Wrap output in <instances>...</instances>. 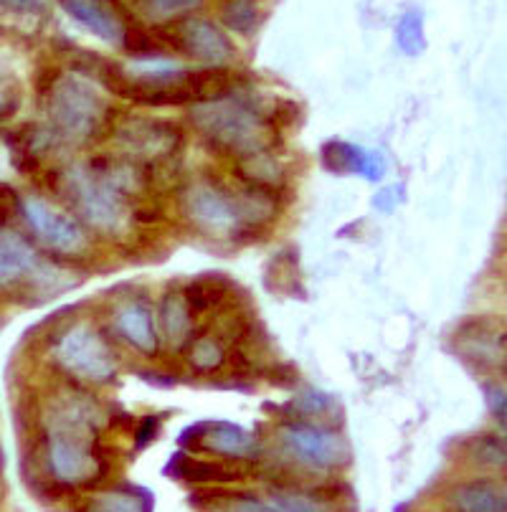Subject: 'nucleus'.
Here are the masks:
<instances>
[{
	"label": "nucleus",
	"mask_w": 507,
	"mask_h": 512,
	"mask_svg": "<svg viewBox=\"0 0 507 512\" xmlns=\"http://www.w3.org/2000/svg\"><path fill=\"white\" fill-rule=\"evenodd\" d=\"M16 206H18L16 191H13L11 186H3V183H0V224H6L8 216H11V211Z\"/></svg>",
	"instance_id": "c756f323"
},
{
	"label": "nucleus",
	"mask_w": 507,
	"mask_h": 512,
	"mask_svg": "<svg viewBox=\"0 0 507 512\" xmlns=\"http://www.w3.org/2000/svg\"><path fill=\"white\" fill-rule=\"evenodd\" d=\"M122 44H125V49L135 56H160L165 49L163 41L158 39V33L145 31V28L140 26H125Z\"/></svg>",
	"instance_id": "b1692460"
},
{
	"label": "nucleus",
	"mask_w": 507,
	"mask_h": 512,
	"mask_svg": "<svg viewBox=\"0 0 507 512\" xmlns=\"http://www.w3.org/2000/svg\"><path fill=\"white\" fill-rule=\"evenodd\" d=\"M39 256L28 241L13 231L0 229V284L16 282L36 269Z\"/></svg>",
	"instance_id": "f3484780"
},
{
	"label": "nucleus",
	"mask_w": 507,
	"mask_h": 512,
	"mask_svg": "<svg viewBox=\"0 0 507 512\" xmlns=\"http://www.w3.org/2000/svg\"><path fill=\"white\" fill-rule=\"evenodd\" d=\"M188 360L198 371H216L226 363V348L216 335H201L188 343Z\"/></svg>",
	"instance_id": "aec40b11"
},
{
	"label": "nucleus",
	"mask_w": 507,
	"mask_h": 512,
	"mask_svg": "<svg viewBox=\"0 0 507 512\" xmlns=\"http://www.w3.org/2000/svg\"><path fill=\"white\" fill-rule=\"evenodd\" d=\"M289 406H292L300 416H325L335 404L328 393H320L315 391V388H310V391L300 393Z\"/></svg>",
	"instance_id": "a878e982"
},
{
	"label": "nucleus",
	"mask_w": 507,
	"mask_h": 512,
	"mask_svg": "<svg viewBox=\"0 0 507 512\" xmlns=\"http://www.w3.org/2000/svg\"><path fill=\"white\" fill-rule=\"evenodd\" d=\"M279 442L289 457L312 469L343 467L350 459V447L338 431L325 426L307 424V421H289L279 429Z\"/></svg>",
	"instance_id": "423d86ee"
},
{
	"label": "nucleus",
	"mask_w": 507,
	"mask_h": 512,
	"mask_svg": "<svg viewBox=\"0 0 507 512\" xmlns=\"http://www.w3.org/2000/svg\"><path fill=\"white\" fill-rule=\"evenodd\" d=\"M322 165L330 173H353L363 175L366 180H381L386 173V163H383L381 155L340 140L328 142L322 148Z\"/></svg>",
	"instance_id": "f8f14e48"
},
{
	"label": "nucleus",
	"mask_w": 507,
	"mask_h": 512,
	"mask_svg": "<svg viewBox=\"0 0 507 512\" xmlns=\"http://www.w3.org/2000/svg\"><path fill=\"white\" fill-rule=\"evenodd\" d=\"M221 18L236 33H251L259 21L257 0H221Z\"/></svg>",
	"instance_id": "412c9836"
},
{
	"label": "nucleus",
	"mask_w": 507,
	"mask_h": 512,
	"mask_svg": "<svg viewBox=\"0 0 507 512\" xmlns=\"http://www.w3.org/2000/svg\"><path fill=\"white\" fill-rule=\"evenodd\" d=\"M201 442L208 452L221 454V457L244 459L254 454V436L241 426L219 421V424H203Z\"/></svg>",
	"instance_id": "dca6fc26"
},
{
	"label": "nucleus",
	"mask_w": 507,
	"mask_h": 512,
	"mask_svg": "<svg viewBox=\"0 0 507 512\" xmlns=\"http://www.w3.org/2000/svg\"><path fill=\"white\" fill-rule=\"evenodd\" d=\"M193 125L203 137L219 150L234 153L239 158L251 153H264L269 145V130L257 107H251L241 89L231 97L216 102L193 104Z\"/></svg>",
	"instance_id": "f03ea898"
},
{
	"label": "nucleus",
	"mask_w": 507,
	"mask_h": 512,
	"mask_svg": "<svg viewBox=\"0 0 507 512\" xmlns=\"http://www.w3.org/2000/svg\"><path fill=\"white\" fill-rule=\"evenodd\" d=\"M94 409L82 396H69L49 424V467L61 482L97 477L102 459L94 452Z\"/></svg>",
	"instance_id": "f257e3e1"
},
{
	"label": "nucleus",
	"mask_w": 507,
	"mask_h": 512,
	"mask_svg": "<svg viewBox=\"0 0 507 512\" xmlns=\"http://www.w3.org/2000/svg\"><path fill=\"white\" fill-rule=\"evenodd\" d=\"M117 330H120L122 338L132 345L135 350L145 355L158 353V330H155V317L145 302H130V305L122 307L115 317Z\"/></svg>",
	"instance_id": "ddd939ff"
},
{
	"label": "nucleus",
	"mask_w": 507,
	"mask_h": 512,
	"mask_svg": "<svg viewBox=\"0 0 507 512\" xmlns=\"http://www.w3.org/2000/svg\"><path fill=\"white\" fill-rule=\"evenodd\" d=\"M398 49L409 56H419L426 49L424 39V16L419 11H406L396 26Z\"/></svg>",
	"instance_id": "4be33fe9"
},
{
	"label": "nucleus",
	"mask_w": 507,
	"mask_h": 512,
	"mask_svg": "<svg viewBox=\"0 0 507 512\" xmlns=\"http://www.w3.org/2000/svg\"><path fill=\"white\" fill-rule=\"evenodd\" d=\"M64 11L97 39L115 44L125 36V18L115 0H59Z\"/></svg>",
	"instance_id": "9b49d317"
},
{
	"label": "nucleus",
	"mask_w": 507,
	"mask_h": 512,
	"mask_svg": "<svg viewBox=\"0 0 507 512\" xmlns=\"http://www.w3.org/2000/svg\"><path fill=\"white\" fill-rule=\"evenodd\" d=\"M485 396H487V406H490V411H492V416L497 419V424L507 431V393L497 386H487Z\"/></svg>",
	"instance_id": "cd10ccee"
},
{
	"label": "nucleus",
	"mask_w": 507,
	"mask_h": 512,
	"mask_svg": "<svg viewBox=\"0 0 507 512\" xmlns=\"http://www.w3.org/2000/svg\"><path fill=\"white\" fill-rule=\"evenodd\" d=\"M59 363L64 365L71 376H77L79 381L94 383H110L117 376V360L107 340L94 330L87 322L71 325L59 340Z\"/></svg>",
	"instance_id": "39448f33"
},
{
	"label": "nucleus",
	"mask_w": 507,
	"mask_h": 512,
	"mask_svg": "<svg viewBox=\"0 0 507 512\" xmlns=\"http://www.w3.org/2000/svg\"><path fill=\"white\" fill-rule=\"evenodd\" d=\"M203 0H142V8L155 18H178L201 8Z\"/></svg>",
	"instance_id": "bb28decb"
},
{
	"label": "nucleus",
	"mask_w": 507,
	"mask_h": 512,
	"mask_svg": "<svg viewBox=\"0 0 507 512\" xmlns=\"http://www.w3.org/2000/svg\"><path fill=\"white\" fill-rule=\"evenodd\" d=\"M97 512H150V500L137 497L132 492H107L92 505Z\"/></svg>",
	"instance_id": "393cba45"
},
{
	"label": "nucleus",
	"mask_w": 507,
	"mask_h": 512,
	"mask_svg": "<svg viewBox=\"0 0 507 512\" xmlns=\"http://www.w3.org/2000/svg\"><path fill=\"white\" fill-rule=\"evenodd\" d=\"M64 191L74 211L99 231H117L127 218L125 191L115 183L107 163L77 165L64 175Z\"/></svg>",
	"instance_id": "20e7f679"
},
{
	"label": "nucleus",
	"mask_w": 507,
	"mask_h": 512,
	"mask_svg": "<svg viewBox=\"0 0 507 512\" xmlns=\"http://www.w3.org/2000/svg\"><path fill=\"white\" fill-rule=\"evenodd\" d=\"M155 33H158V39L165 46L180 51V54L193 56V59L203 61L208 66H221L236 54L229 36L216 23L201 16L180 18V21L170 23L163 31Z\"/></svg>",
	"instance_id": "0eeeda50"
},
{
	"label": "nucleus",
	"mask_w": 507,
	"mask_h": 512,
	"mask_svg": "<svg viewBox=\"0 0 507 512\" xmlns=\"http://www.w3.org/2000/svg\"><path fill=\"white\" fill-rule=\"evenodd\" d=\"M193 312L188 307L183 292H168L160 302V325H163V335L170 345L180 348V345L191 343L193 333Z\"/></svg>",
	"instance_id": "a211bd4d"
},
{
	"label": "nucleus",
	"mask_w": 507,
	"mask_h": 512,
	"mask_svg": "<svg viewBox=\"0 0 507 512\" xmlns=\"http://www.w3.org/2000/svg\"><path fill=\"white\" fill-rule=\"evenodd\" d=\"M186 213L198 229L213 236H231L246 229L241 201L216 186H193L186 196Z\"/></svg>",
	"instance_id": "6e6552de"
},
{
	"label": "nucleus",
	"mask_w": 507,
	"mask_h": 512,
	"mask_svg": "<svg viewBox=\"0 0 507 512\" xmlns=\"http://www.w3.org/2000/svg\"><path fill=\"white\" fill-rule=\"evenodd\" d=\"M49 115L56 140L87 142L110 122V107L84 74H66L51 87Z\"/></svg>",
	"instance_id": "7ed1b4c3"
},
{
	"label": "nucleus",
	"mask_w": 507,
	"mask_h": 512,
	"mask_svg": "<svg viewBox=\"0 0 507 512\" xmlns=\"http://www.w3.org/2000/svg\"><path fill=\"white\" fill-rule=\"evenodd\" d=\"M0 8H6L11 13H39L41 0H0Z\"/></svg>",
	"instance_id": "7c9ffc66"
},
{
	"label": "nucleus",
	"mask_w": 507,
	"mask_h": 512,
	"mask_svg": "<svg viewBox=\"0 0 507 512\" xmlns=\"http://www.w3.org/2000/svg\"><path fill=\"white\" fill-rule=\"evenodd\" d=\"M396 191H398V188H386V191H381V196L373 201V206L381 208V211H391V208L398 203V196H393Z\"/></svg>",
	"instance_id": "2f4dec72"
},
{
	"label": "nucleus",
	"mask_w": 507,
	"mask_h": 512,
	"mask_svg": "<svg viewBox=\"0 0 507 512\" xmlns=\"http://www.w3.org/2000/svg\"><path fill=\"white\" fill-rule=\"evenodd\" d=\"M92 512H97V510H92Z\"/></svg>",
	"instance_id": "f704fd0d"
},
{
	"label": "nucleus",
	"mask_w": 507,
	"mask_h": 512,
	"mask_svg": "<svg viewBox=\"0 0 507 512\" xmlns=\"http://www.w3.org/2000/svg\"><path fill=\"white\" fill-rule=\"evenodd\" d=\"M186 87L191 102H216L239 92V74L226 66H206L198 71H186Z\"/></svg>",
	"instance_id": "4468645a"
},
{
	"label": "nucleus",
	"mask_w": 507,
	"mask_h": 512,
	"mask_svg": "<svg viewBox=\"0 0 507 512\" xmlns=\"http://www.w3.org/2000/svg\"><path fill=\"white\" fill-rule=\"evenodd\" d=\"M449 500L457 512H507V487L490 480L464 482Z\"/></svg>",
	"instance_id": "2eb2a0df"
},
{
	"label": "nucleus",
	"mask_w": 507,
	"mask_h": 512,
	"mask_svg": "<svg viewBox=\"0 0 507 512\" xmlns=\"http://www.w3.org/2000/svg\"><path fill=\"white\" fill-rule=\"evenodd\" d=\"M117 142L135 160L155 163L170 158L178 150L180 130L165 120H127L117 130Z\"/></svg>",
	"instance_id": "1a4fd4ad"
},
{
	"label": "nucleus",
	"mask_w": 507,
	"mask_h": 512,
	"mask_svg": "<svg viewBox=\"0 0 507 512\" xmlns=\"http://www.w3.org/2000/svg\"><path fill=\"white\" fill-rule=\"evenodd\" d=\"M11 109H13V102L8 99L6 82H3V77H0V117H3V112H11Z\"/></svg>",
	"instance_id": "473e14b6"
},
{
	"label": "nucleus",
	"mask_w": 507,
	"mask_h": 512,
	"mask_svg": "<svg viewBox=\"0 0 507 512\" xmlns=\"http://www.w3.org/2000/svg\"><path fill=\"white\" fill-rule=\"evenodd\" d=\"M469 457L475 459V464H480V467L507 472V439H500V436H477L472 447H469Z\"/></svg>",
	"instance_id": "5701e85b"
},
{
	"label": "nucleus",
	"mask_w": 507,
	"mask_h": 512,
	"mask_svg": "<svg viewBox=\"0 0 507 512\" xmlns=\"http://www.w3.org/2000/svg\"><path fill=\"white\" fill-rule=\"evenodd\" d=\"M229 289H231V282L224 277V274H208V277L196 279V282L188 284L183 297H186L193 315H203V312L213 310V307L219 305Z\"/></svg>",
	"instance_id": "6ab92c4d"
},
{
	"label": "nucleus",
	"mask_w": 507,
	"mask_h": 512,
	"mask_svg": "<svg viewBox=\"0 0 507 512\" xmlns=\"http://www.w3.org/2000/svg\"><path fill=\"white\" fill-rule=\"evenodd\" d=\"M158 426H160V421H158V416H145V419H142V424L137 426V431H135V439H137V447H148L150 442H153L155 436H158Z\"/></svg>",
	"instance_id": "c85d7f7f"
},
{
	"label": "nucleus",
	"mask_w": 507,
	"mask_h": 512,
	"mask_svg": "<svg viewBox=\"0 0 507 512\" xmlns=\"http://www.w3.org/2000/svg\"><path fill=\"white\" fill-rule=\"evenodd\" d=\"M21 211L33 234L39 236L49 249L61 251V254H77L84 246V231L79 229L77 221L66 216V213L56 211L54 206H49L41 198L31 196L21 201Z\"/></svg>",
	"instance_id": "9d476101"
},
{
	"label": "nucleus",
	"mask_w": 507,
	"mask_h": 512,
	"mask_svg": "<svg viewBox=\"0 0 507 512\" xmlns=\"http://www.w3.org/2000/svg\"><path fill=\"white\" fill-rule=\"evenodd\" d=\"M500 363H502V368H505V373H507V333L502 335V348H500Z\"/></svg>",
	"instance_id": "72a5a7b5"
}]
</instances>
